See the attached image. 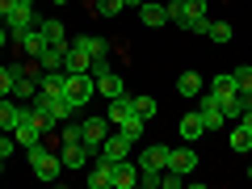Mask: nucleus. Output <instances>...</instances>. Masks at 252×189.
Returning a JSON list of instances; mask_svg holds the SVG:
<instances>
[{"label":"nucleus","mask_w":252,"mask_h":189,"mask_svg":"<svg viewBox=\"0 0 252 189\" xmlns=\"http://www.w3.org/2000/svg\"><path fill=\"white\" fill-rule=\"evenodd\" d=\"M97 93L101 97H126V84H122V76H114V72H105V76H97Z\"/></svg>","instance_id":"nucleus-20"},{"label":"nucleus","mask_w":252,"mask_h":189,"mask_svg":"<svg viewBox=\"0 0 252 189\" xmlns=\"http://www.w3.org/2000/svg\"><path fill=\"white\" fill-rule=\"evenodd\" d=\"M206 30H210V17H198V21H193V34L206 38Z\"/></svg>","instance_id":"nucleus-41"},{"label":"nucleus","mask_w":252,"mask_h":189,"mask_svg":"<svg viewBox=\"0 0 252 189\" xmlns=\"http://www.w3.org/2000/svg\"><path fill=\"white\" fill-rule=\"evenodd\" d=\"M89 72H93V76H105V72H109V59H105V55H97V59H93V67H89Z\"/></svg>","instance_id":"nucleus-38"},{"label":"nucleus","mask_w":252,"mask_h":189,"mask_svg":"<svg viewBox=\"0 0 252 189\" xmlns=\"http://www.w3.org/2000/svg\"><path fill=\"white\" fill-rule=\"evenodd\" d=\"M38 30H42V38H46V46H67V30H63V21H55V17H46V21H38Z\"/></svg>","instance_id":"nucleus-18"},{"label":"nucleus","mask_w":252,"mask_h":189,"mask_svg":"<svg viewBox=\"0 0 252 189\" xmlns=\"http://www.w3.org/2000/svg\"><path fill=\"white\" fill-rule=\"evenodd\" d=\"M143 118H139V114H130V118H126V122H118V130H122V135L126 139H130V143H139V139H143Z\"/></svg>","instance_id":"nucleus-29"},{"label":"nucleus","mask_w":252,"mask_h":189,"mask_svg":"<svg viewBox=\"0 0 252 189\" xmlns=\"http://www.w3.org/2000/svg\"><path fill=\"white\" fill-rule=\"evenodd\" d=\"M59 139H63V143H84L80 122H72V118H67V122H63V130H59Z\"/></svg>","instance_id":"nucleus-31"},{"label":"nucleus","mask_w":252,"mask_h":189,"mask_svg":"<svg viewBox=\"0 0 252 189\" xmlns=\"http://www.w3.org/2000/svg\"><path fill=\"white\" fill-rule=\"evenodd\" d=\"M202 89H206V80H202L198 72H181L177 76V93H181V97H198Z\"/></svg>","instance_id":"nucleus-21"},{"label":"nucleus","mask_w":252,"mask_h":189,"mask_svg":"<svg viewBox=\"0 0 252 189\" xmlns=\"http://www.w3.org/2000/svg\"><path fill=\"white\" fill-rule=\"evenodd\" d=\"M135 185H139V164L114 160V168H109V189H135Z\"/></svg>","instance_id":"nucleus-5"},{"label":"nucleus","mask_w":252,"mask_h":189,"mask_svg":"<svg viewBox=\"0 0 252 189\" xmlns=\"http://www.w3.org/2000/svg\"><path fill=\"white\" fill-rule=\"evenodd\" d=\"M13 152H17V139H13L9 130H0V160H9Z\"/></svg>","instance_id":"nucleus-35"},{"label":"nucleus","mask_w":252,"mask_h":189,"mask_svg":"<svg viewBox=\"0 0 252 189\" xmlns=\"http://www.w3.org/2000/svg\"><path fill=\"white\" fill-rule=\"evenodd\" d=\"M51 4H67V0H51Z\"/></svg>","instance_id":"nucleus-45"},{"label":"nucleus","mask_w":252,"mask_h":189,"mask_svg":"<svg viewBox=\"0 0 252 189\" xmlns=\"http://www.w3.org/2000/svg\"><path fill=\"white\" fill-rule=\"evenodd\" d=\"M164 9H168V26L193 30V13H189V0H172V4H164Z\"/></svg>","instance_id":"nucleus-16"},{"label":"nucleus","mask_w":252,"mask_h":189,"mask_svg":"<svg viewBox=\"0 0 252 189\" xmlns=\"http://www.w3.org/2000/svg\"><path fill=\"white\" fill-rule=\"evenodd\" d=\"M109 168H114V160H105V156H101V160L93 164V177H89V185H93V189H109Z\"/></svg>","instance_id":"nucleus-27"},{"label":"nucleus","mask_w":252,"mask_h":189,"mask_svg":"<svg viewBox=\"0 0 252 189\" xmlns=\"http://www.w3.org/2000/svg\"><path fill=\"white\" fill-rule=\"evenodd\" d=\"M126 152H130V139L118 130V135H105V143H101V156L105 160H126Z\"/></svg>","instance_id":"nucleus-13"},{"label":"nucleus","mask_w":252,"mask_h":189,"mask_svg":"<svg viewBox=\"0 0 252 189\" xmlns=\"http://www.w3.org/2000/svg\"><path fill=\"white\" fill-rule=\"evenodd\" d=\"M227 143H231V152H252V130L248 126H231V135H227Z\"/></svg>","instance_id":"nucleus-25"},{"label":"nucleus","mask_w":252,"mask_h":189,"mask_svg":"<svg viewBox=\"0 0 252 189\" xmlns=\"http://www.w3.org/2000/svg\"><path fill=\"white\" fill-rule=\"evenodd\" d=\"M13 42H17V46H21V55H30V59H38V55L46 51V38H42V30H38V26H30L26 34L13 38Z\"/></svg>","instance_id":"nucleus-9"},{"label":"nucleus","mask_w":252,"mask_h":189,"mask_svg":"<svg viewBox=\"0 0 252 189\" xmlns=\"http://www.w3.org/2000/svg\"><path fill=\"white\" fill-rule=\"evenodd\" d=\"M17 9H21L17 0H0V17H9V13H17Z\"/></svg>","instance_id":"nucleus-40"},{"label":"nucleus","mask_w":252,"mask_h":189,"mask_svg":"<svg viewBox=\"0 0 252 189\" xmlns=\"http://www.w3.org/2000/svg\"><path fill=\"white\" fill-rule=\"evenodd\" d=\"M63 51H67V46H46V51L38 55V67H42V72H55V67H63Z\"/></svg>","instance_id":"nucleus-28"},{"label":"nucleus","mask_w":252,"mask_h":189,"mask_svg":"<svg viewBox=\"0 0 252 189\" xmlns=\"http://www.w3.org/2000/svg\"><path fill=\"white\" fill-rule=\"evenodd\" d=\"M17 118H21V101H13V97H0V130H9V135H13Z\"/></svg>","instance_id":"nucleus-19"},{"label":"nucleus","mask_w":252,"mask_h":189,"mask_svg":"<svg viewBox=\"0 0 252 189\" xmlns=\"http://www.w3.org/2000/svg\"><path fill=\"white\" fill-rule=\"evenodd\" d=\"M248 181H252V168H248Z\"/></svg>","instance_id":"nucleus-47"},{"label":"nucleus","mask_w":252,"mask_h":189,"mask_svg":"<svg viewBox=\"0 0 252 189\" xmlns=\"http://www.w3.org/2000/svg\"><path fill=\"white\" fill-rule=\"evenodd\" d=\"M231 21H210V30H206V38H215V42H231Z\"/></svg>","instance_id":"nucleus-30"},{"label":"nucleus","mask_w":252,"mask_h":189,"mask_svg":"<svg viewBox=\"0 0 252 189\" xmlns=\"http://www.w3.org/2000/svg\"><path fill=\"white\" fill-rule=\"evenodd\" d=\"M0 172H4V160H0Z\"/></svg>","instance_id":"nucleus-46"},{"label":"nucleus","mask_w":252,"mask_h":189,"mask_svg":"<svg viewBox=\"0 0 252 189\" xmlns=\"http://www.w3.org/2000/svg\"><path fill=\"white\" fill-rule=\"evenodd\" d=\"M168 156H172V147H164V143L156 147L152 143V147H143V156H139L135 164H139V172H147V168L152 172H168Z\"/></svg>","instance_id":"nucleus-6"},{"label":"nucleus","mask_w":252,"mask_h":189,"mask_svg":"<svg viewBox=\"0 0 252 189\" xmlns=\"http://www.w3.org/2000/svg\"><path fill=\"white\" fill-rule=\"evenodd\" d=\"M231 76H235V84H240V93H252V67H248V63H240Z\"/></svg>","instance_id":"nucleus-33"},{"label":"nucleus","mask_w":252,"mask_h":189,"mask_svg":"<svg viewBox=\"0 0 252 189\" xmlns=\"http://www.w3.org/2000/svg\"><path fill=\"white\" fill-rule=\"evenodd\" d=\"M59 160H63V168H84V164H89V147L84 143H63Z\"/></svg>","instance_id":"nucleus-17"},{"label":"nucleus","mask_w":252,"mask_h":189,"mask_svg":"<svg viewBox=\"0 0 252 189\" xmlns=\"http://www.w3.org/2000/svg\"><path fill=\"white\" fill-rule=\"evenodd\" d=\"M160 181H164V172H139V185H147V189H160Z\"/></svg>","instance_id":"nucleus-36"},{"label":"nucleus","mask_w":252,"mask_h":189,"mask_svg":"<svg viewBox=\"0 0 252 189\" xmlns=\"http://www.w3.org/2000/svg\"><path fill=\"white\" fill-rule=\"evenodd\" d=\"M130 114H135V105H130V97H114V101H109V114H105V118H109V122L118 126V122H126Z\"/></svg>","instance_id":"nucleus-26"},{"label":"nucleus","mask_w":252,"mask_h":189,"mask_svg":"<svg viewBox=\"0 0 252 189\" xmlns=\"http://www.w3.org/2000/svg\"><path fill=\"white\" fill-rule=\"evenodd\" d=\"M126 4H130V9H139V4H143V0H126Z\"/></svg>","instance_id":"nucleus-43"},{"label":"nucleus","mask_w":252,"mask_h":189,"mask_svg":"<svg viewBox=\"0 0 252 189\" xmlns=\"http://www.w3.org/2000/svg\"><path fill=\"white\" fill-rule=\"evenodd\" d=\"M89 9H97L101 17H118V13L126 9V0H97V4H89Z\"/></svg>","instance_id":"nucleus-32"},{"label":"nucleus","mask_w":252,"mask_h":189,"mask_svg":"<svg viewBox=\"0 0 252 189\" xmlns=\"http://www.w3.org/2000/svg\"><path fill=\"white\" fill-rule=\"evenodd\" d=\"M198 114H202V122H206V130H223L227 126V114H223V105H219V97L210 89L198 93Z\"/></svg>","instance_id":"nucleus-4"},{"label":"nucleus","mask_w":252,"mask_h":189,"mask_svg":"<svg viewBox=\"0 0 252 189\" xmlns=\"http://www.w3.org/2000/svg\"><path fill=\"white\" fill-rule=\"evenodd\" d=\"M235 122H240V126H248V130H252V109H244V114L235 118Z\"/></svg>","instance_id":"nucleus-42"},{"label":"nucleus","mask_w":252,"mask_h":189,"mask_svg":"<svg viewBox=\"0 0 252 189\" xmlns=\"http://www.w3.org/2000/svg\"><path fill=\"white\" fill-rule=\"evenodd\" d=\"M130 105H135V114L143 118V122H152V118L160 114V101H156V97H147V93H139V97H130Z\"/></svg>","instance_id":"nucleus-22"},{"label":"nucleus","mask_w":252,"mask_h":189,"mask_svg":"<svg viewBox=\"0 0 252 189\" xmlns=\"http://www.w3.org/2000/svg\"><path fill=\"white\" fill-rule=\"evenodd\" d=\"M76 46H80L89 59H97V55H109V38H93V34H84V38H76Z\"/></svg>","instance_id":"nucleus-23"},{"label":"nucleus","mask_w":252,"mask_h":189,"mask_svg":"<svg viewBox=\"0 0 252 189\" xmlns=\"http://www.w3.org/2000/svg\"><path fill=\"white\" fill-rule=\"evenodd\" d=\"M63 84H67V72H63V67L38 76V89H42V93H63Z\"/></svg>","instance_id":"nucleus-24"},{"label":"nucleus","mask_w":252,"mask_h":189,"mask_svg":"<svg viewBox=\"0 0 252 189\" xmlns=\"http://www.w3.org/2000/svg\"><path fill=\"white\" fill-rule=\"evenodd\" d=\"M80 130H84V147H89V152H97V147L105 143V135H109V118H84Z\"/></svg>","instance_id":"nucleus-7"},{"label":"nucleus","mask_w":252,"mask_h":189,"mask_svg":"<svg viewBox=\"0 0 252 189\" xmlns=\"http://www.w3.org/2000/svg\"><path fill=\"white\" fill-rule=\"evenodd\" d=\"M93 89H97V76L93 72H67V84H63V97L72 101L76 109H84L93 101Z\"/></svg>","instance_id":"nucleus-3"},{"label":"nucleus","mask_w":252,"mask_h":189,"mask_svg":"<svg viewBox=\"0 0 252 189\" xmlns=\"http://www.w3.org/2000/svg\"><path fill=\"white\" fill-rule=\"evenodd\" d=\"M13 80H17L13 67H9V63H0V97H9V93H13Z\"/></svg>","instance_id":"nucleus-34"},{"label":"nucleus","mask_w":252,"mask_h":189,"mask_svg":"<svg viewBox=\"0 0 252 189\" xmlns=\"http://www.w3.org/2000/svg\"><path fill=\"white\" fill-rule=\"evenodd\" d=\"M9 97H13V101H21V105H30V101L38 97V80L26 72V67L17 72V80H13V93H9Z\"/></svg>","instance_id":"nucleus-8"},{"label":"nucleus","mask_w":252,"mask_h":189,"mask_svg":"<svg viewBox=\"0 0 252 189\" xmlns=\"http://www.w3.org/2000/svg\"><path fill=\"white\" fill-rule=\"evenodd\" d=\"M26 160H30V168H34V177H38V181H59L63 160L55 156V147H51V143H34V147H26Z\"/></svg>","instance_id":"nucleus-1"},{"label":"nucleus","mask_w":252,"mask_h":189,"mask_svg":"<svg viewBox=\"0 0 252 189\" xmlns=\"http://www.w3.org/2000/svg\"><path fill=\"white\" fill-rule=\"evenodd\" d=\"M42 135H46V126H42V118H38V109H34V105H21V118H17V126H13V139H17V147H34V143H42Z\"/></svg>","instance_id":"nucleus-2"},{"label":"nucleus","mask_w":252,"mask_h":189,"mask_svg":"<svg viewBox=\"0 0 252 189\" xmlns=\"http://www.w3.org/2000/svg\"><path fill=\"white\" fill-rule=\"evenodd\" d=\"M89 67H93V59L76 42H67V51H63V72H89Z\"/></svg>","instance_id":"nucleus-14"},{"label":"nucleus","mask_w":252,"mask_h":189,"mask_svg":"<svg viewBox=\"0 0 252 189\" xmlns=\"http://www.w3.org/2000/svg\"><path fill=\"white\" fill-rule=\"evenodd\" d=\"M202 135H206V122H202V114H198V109L181 118V139H185V143H198Z\"/></svg>","instance_id":"nucleus-15"},{"label":"nucleus","mask_w":252,"mask_h":189,"mask_svg":"<svg viewBox=\"0 0 252 189\" xmlns=\"http://www.w3.org/2000/svg\"><path fill=\"white\" fill-rule=\"evenodd\" d=\"M17 4H21V9H30V4H34V0H17Z\"/></svg>","instance_id":"nucleus-44"},{"label":"nucleus","mask_w":252,"mask_h":189,"mask_svg":"<svg viewBox=\"0 0 252 189\" xmlns=\"http://www.w3.org/2000/svg\"><path fill=\"white\" fill-rule=\"evenodd\" d=\"M160 185H164V189H181V185H185V177L168 168V172H164V181H160Z\"/></svg>","instance_id":"nucleus-37"},{"label":"nucleus","mask_w":252,"mask_h":189,"mask_svg":"<svg viewBox=\"0 0 252 189\" xmlns=\"http://www.w3.org/2000/svg\"><path fill=\"white\" fill-rule=\"evenodd\" d=\"M189 13H193V21L206 17V0H189Z\"/></svg>","instance_id":"nucleus-39"},{"label":"nucleus","mask_w":252,"mask_h":189,"mask_svg":"<svg viewBox=\"0 0 252 189\" xmlns=\"http://www.w3.org/2000/svg\"><path fill=\"white\" fill-rule=\"evenodd\" d=\"M30 26H38V21H34V9H17V13H9V17H4V30H9V38H21Z\"/></svg>","instance_id":"nucleus-11"},{"label":"nucleus","mask_w":252,"mask_h":189,"mask_svg":"<svg viewBox=\"0 0 252 189\" xmlns=\"http://www.w3.org/2000/svg\"><path fill=\"white\" fill-rule=\"evenodd\" d=\"M168 168H172V172H181V177H189V172L198 168V156H193V147H172Z\"/></svg>","instance_id":"nucleus-10"},{"label":"nucleus","mask_w":252,"mask_h":189,"mask_svg":"<svg viewBox=\"0 0 252 189\" xmlns=\"http://www.w3.org/2000/svg\"><path fill=\"white\" fill-rule=\"evenodd\" d=\"M139 21H143L147 30L168 26V9H164V4H152V0H143V4H139Z\"/></svg>","instance_id":"nucleus-12"}]
</instances>
